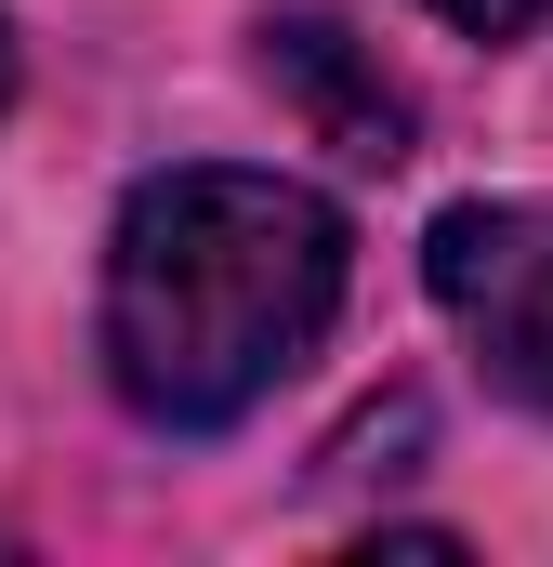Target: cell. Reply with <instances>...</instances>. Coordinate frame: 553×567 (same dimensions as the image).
I'll list each match as a JSON object with an SVG mask.
<instances>
[{
    "label": "cell",
    "instance_id": "obj_4",
    "mask_svg": "<svg viewBox=\"0 0 553 567\" xmlns=\"http://www.w3.org/2000/svg\"><path fill=\"white\" fill-rule=\"evenodd\" d=\"M448 27H474V40H514V27H541L553 0H435Z\"/></svg>",
    "mask_w": 553,
    "mask_h": 567
},
{
    "label": "cell",
    "instance_id": "obj_1",
    "mask_svg": "<svg viewBox=\"0 0 553 567\" xmlns=\"http://www.w3.org/2000/svg\"><path fill=\"white\" fill-rule=\"evenodd\" d=\"M343 212L290 172H145L106 238V383L158 435H225L330 343Z\"/></svg>",
    "mask_w": 553,
    "mask_h": 567
},
{
    "label": "cell",
    "instance_id": "obj_5",
    "mask_svg": "<svg viewBox=\"0 0 553 567\" xmlns=\"http://www.w3.org/2000/svg\"><path fill=\"white\" fill-rule=\"evenodd\" d=\"M0 106H13V27H0Z\"/></svg>",
    "mask_w": 553,
    "mask_h": 567
},
{
    "label": "cell",
    "instance_id": "obj_3",
    "mask_svg": "<svg viewBox=\"0 0 553 567\" xmlns=\"http://www.w3.org/2000/svg\"><path fill=\"white\" fill-rule=\"evenodd\" d=\"M264 66H276V80H303V106L330 120V145H343V158H409V106H396L383 80H356L343 27L290 13V27H264Z\"/></svg>",
    "mask_w": 553,
    "mask_h": 567
},
{
    "label": "cell",
    "instance_id": "obj_2",
    "mask_svg": "<svg viewBox=\"0 0 553 567\" xmlns=\"http://www.w3.org/2000/svg\"><path fill=\"white\" fill-rule=\"evenodd\" d=\"M421 278L448 303V330L474 343V370L553 423V198H461L421 238Z\"/></svg>",
    "mask_w": 553,
    "mask_h": 567
}]
</instances>
